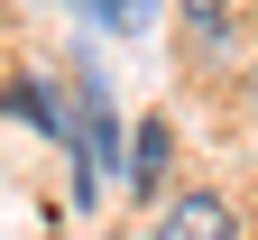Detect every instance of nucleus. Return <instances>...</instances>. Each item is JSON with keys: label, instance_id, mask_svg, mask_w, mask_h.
Instances as JSON below:
<instances>
[{"label": "nucleus", "instance_id": "20e7f679", "mask_svg": "<svg viewBox=\"0 0 258 240\" xmlns=\"http://www.w3.org/2000/svg\"><path fill=\"white\" fill-rule=\"evenodd\" d=\"M10 111H19V120H37V129H46V139H64V129H74V120H64V111H55V92H46L37 74H19V83H10Z\"/></svg>", "mask_w": 258, "mask_h": 240}, {"label": "nucleus", "instance_id": "7ed1b4c3", "mask_svg": "<svg viewBox=\"0 0 258 240\" xmlns=\"http://www.w3.org/2000/svg\"><path fill=\"white\" fill-rule=\"evenodd\" d=\"M120 176H129V194H166V176H175V129H166V120H139Z\"/></svg>", "mask_w": 258, "mask_h": 240}, {"label": "nucleus", "instance_id": "39448f33", "mask_svg": "<svg viewBox=\"0 0 258 240\" xmlns=\"http://www.w3.org/2000/svg\"><path fill=\"white\" fill-rule=\"evenodd\" d=\"M74 10H83L92 28H111V37H129V28H139V0H74Z\"/></svg>", "mask_w": 258, "mask_h": 240}, {"label": "nucleus", "instance_id": "6e6552de", "mask_svg": "<svg viewBox=\"0 0 258 240\" xmlns=\"http://www.w3.org/2000/svg\"><path fill=\"white\" fill-rule=\"evenodd\" d=\"M139 19H148V0H139Z\"/></svg>", "mask_w": 258, "mask_h": 240}, {"label": "nucleus", "instance_id": "0eeeda50", "mask_svg": "<svg viewBox=\"0 0 258 240\" xmlns=\"http://www.w3.org/2000/svg\"><path fill=\"white\" fill-rule=\"evenodd\" d=\"M240 111H249V120H258V65H249V83H240Z\"/></svg>", "mask_w": 258, "mask_h": 240}, {"label": "nucleus", "instance_id": "f257e3e1", "mask_svg": "<svg viewBox=\"0 0 258 240\" xmlns=\"http://www.w3.org/2000/svg\"><path fill=\"white\" fill-rule=\"evenodd\" d=\"M64 148H74V203H102V166L120 157V120H111L92 65H74V129H64Z\"/></svg>", "mask_w": 258, "mask_h": 240}, {"label": "nucleus", "instance_id": "f03ea898", "mask_svg": "<svg viewBox=\"0 0 258 240\" xmlns=\"http://www.w3.org/2000/svg\"><path fill=\"white\" fill-rule=\"evenodd\" d=\"M157 231H175V240H231V231H240V213H231L221 194H203V185H194V194H166Z\"/></svg>", "mask_w": 258, "mask_h": 240}, {"label": "nucleus", "instance_id": "423d86ee", "mask_svg": "<svg viewBox=\"0 0 258 240\" xmlns=\"http://www.w3.org/2000/svg\"><path fill=\"white\" fill-rule=\"evenodd\" d=\"M184 19H194V28H221V19H231V0H184Z\"/></svg>", "mask_w": 258, "mask_h": 240}]
</instances>
